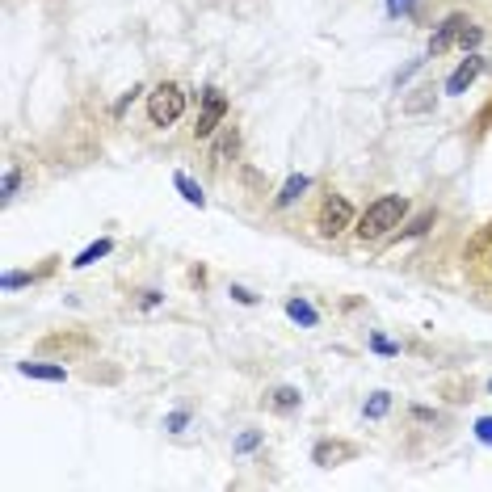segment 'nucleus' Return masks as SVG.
<instances>
[{"label": "nucleus", "mask_w": 492, "mask_h": 492, "mask_svg": "<svg viewBox=\"0 0 492 492\" xmlns=\"http://www.w3.org/2000/svg\"><path fill=\"white\" fill-rule=\"evenodd\" d=\"M463 278L476 291V299L492 308V219L463 248Z\"/></svg>", "instance_id": "f257e3e1"}, {"label": "nucleus", "mask_w": 492, "mask_h": 492, "mask_svg": "<svg viewBox=\"0 0 492 492\" xmlns=\"http://www.w3.org/2000/svg\"><path fill=\"white\" fill-rule=\"evenodd\" d=\"M404 215H408V198L404 194H383L357 215L354 236L362 240V245H367V240H383V236H392L395 227L404 223Z\"/></svg>", "instance_id": "f03ea898"}, {"label": "nucleus", "mask_w": 492, "mask_h": 492, "mask_svg": "<svg viewBox=\"0 0 492 492\" xmlns=\"http://www.w3.org/2000/svg\"><path fill=\"white\" fill-rule=\"evenodd\" d=\"M345 227H354V207H349V198L345 194H324L320 198V210H316V232L324 240H337Z\"/></svg>", "instance_id": "7ed1b4c3"}, {"label": "nucleus", "mask_w": 492, "mask_h": 492, "mask_svg": "<svg viewBox=\"0 0 492 492\" xmlns=\"http://www.w3.org/2000/svg\"><path fill=\"white\" fill-rule=\"evenodd\" d=\"M185 114V93L181 85H172V80H164V85H156L148 93V118L152 126H172L177 118Z\"/></svg>", "instance_id": "20e7f679"}, {"label": "nucleus", "mask_w": 492, "mask_h": 492, "mask_svg": "<svg viewBox=\"0 0 492 492\" xmlns=\"http://www.w3.org/2000/svg\"><path fill=\"white\" fill-rule=\"evenodd\" d=\"M227 110H232V101L223 97L219 88H207V93H202V114H198L194 135L198 139H210V135H215V126L227 118Z\"/></svg>", "instance_id": "39448f33"}, {"label": "nucleus", "mask_w": 492, "mask_h": 492, "mask_svg": "<svg viewBox=\"0 0 492 492\" xmlns=\"http://www.w3.org/2000/svg\"><path fill=\"white\" fill-rule=\"evenodd\" d=\"M463 25H468V17L463 13H450L438 30H433V38H430V55L438 60V55H446L450 47H459V34H463Z\"/></svg>", "instance_id": "423d86ee"}, {"label": "nucleus", "mask_w": 492, "mask_h": 492, "mask_svg": "<svg viewBox=\"0 0 492 492\" xmlns=\"http://www.w3.org/2000/svg\"><path fill=\"white\" fill-rule=\"evenodd\" d=\"M480 72H484V55H468V60H463L455 72H450V80H446V93H450V97L468 93V88L476 85V76H480Z\"/></svg>", "instance_id": "0eeeda50"}, {"label": "nucleus", "mask_w": 492, "mask_h": 492, "mask_svg": "<svg viewBox=\"0 0 492 492\" xmlns=\"http://www.w3.org/2000/svg\"><path fill=\"white\" fill-rule=\"evenodd\" d=\"M357 446L354 442H316L311 459H316V468H341L345 459H354Z\"/></svg>", "instance_id": "6e6552de"}, {"label": "nucleus", "mask_w": 492, "mask_h": 492, "mask_svg": "<svg viewBox=\"0 0 492 492\" xmlns=\"http://www.w3.org/2000/svg\"><path fill=\"white\" fill-rule=\"evenodd\" d=\"M311 190V177H303V172H295V177H286V185L278 190V198H274V207L286 210V207H295L299 198Z\"/></svg>", "instance_id": "1a4fd4ad"}, {"label": "nucleus", "mask_w": 492, "mask_h": 492, "mask_svg": "<svg viewBox=\"0 0 492 492\" xmlns=\"http://www.w3.org/2000/svg\"><path fill=\"white\" fill-rule=\"evenodd\" d=\"M265 404H270L274 413H295V408L303 404V395H299V387H291V383H283V387H274V392L265 395Z\"/></svg>", "instance_id": "9d476101"}, {"label": "nucleus", "mask_w": 492, "mask_h": 492, "mask_svg": "<svg viewBox=\"0 0 492 492\" xmlns=\"http://www.w3.org/2000/svg\"><path fill=\"white\" fill-rule=\"evenodd\" d=\"M25 379H42V383H63L68 379V370L63 367H51V362H17Z\"/></svg>", "instance_id": "9b49d317"}, {"label": "nucleus", "mask_w": 492, "mask_h": 492, "mask_svg": "<svg viewBox=\"0 0 492 492\" xmlns=\"http://www.w3.org/2000/svg\"><path fill=\"white\" fill-rule=\"evenodd\" d=\"M286 316L295 324H303V329H316V324H320V311L311 308L308 299H286Z\"/></svg>", "instance_id": "f8f14e48"}, {"label": "nucleus", "mask_w": 492, "mask_h": 492, "mask_svg": "<svg viewBox=\"0 0 492 492\" xmlns=\"http://www.w3.org/2000/svg\"><path fill=\"white\" fill-rule=\"evenodd\" d=\"M172 185H177V194L185 198V202H190V207H207V194H202V185L194 181V177H185V172H177V177H172Z\"/></svg>", "instance_id": "ddd939ff"}, {"label": "nucleus", "mask_w": 492, "mask_h": 492, "mask_svg": "<svg viewBox=\"0 0 492 492\" xmlns=\"http://www.w3.org/2000/svg\"><path fill=\"white\" fill-rule=\"evenodd\" d=\"M110 253H114V240H97V245H88L85 253L72 261V265H76V270H85V265H93V261H101V257H110Z\"/></svg>", "instance_id": "4468645a"}, {"label": "nucleus", "mask_w": 492, "mask_h": 492, "mask_svg": "<svg viewBox=\"0 0 492 492\" xmlns=\"http://www.w3.org/2000/svg\"><path fill=\"white\" fill-rule=\"evenodd\" d=\"M236 148H240V139H236V131H223V139L215 144V152H210V161L223 164L227 156H236Z\"/></svg>", "instance_id": "2eb2a0df"}, {"label": "nucleus", "mask_w": 492, "mask_h": 492, "mask_svg": "<svg viewBox=\"0 0 492 492\" xmlns=\"http://www.w3.org/2000/svg\"><path fill=\"white\" fill-rule=\"evenodd\" d=\"M433 219H438V210H421L417 219H413V223L404 227V232H400V240H408V236H425V232L433 227Z\"/></svg>", "instance_id": "dca6fc26"}, {"label": "nucleus", "mask_w": 492, "mask_h": 492, "mask_svg": "<svg viewBox=\"0 0 492 492\" xmlns=\"http://www.w3.org/2000/svg\"><path fill=\"white\" fill-rule=\"evenodd\" d=\"M387 408H392V395H387V392H375V395L367 400V408H362V413H367L370 421H383V417H387Z\"/></svg>", "instance_id": "f3484780"}, {"label": "nucleus", "mask_w": 492, "mask_h": 492, "mask_svg": "<svg viewBox=\"0 0 492 492\" xmlns=\"http://www.w3.org/2000/svg\"><path fill=\"white\" fill-rule=\"evenodd\" d=\"M433 110V88H417V97L404 101V114H425Z\"/></svg>", "instance_id": "a211bd4d"}, {"label": "nucleus", "mask_w": 492, "mask_h": 492, "mask_svg": "<svg viewBox=\"0 0 492 492\" xmlns=\"http://www.w3.org/2000/svg\"><path fill=\"white\" fill-rule=\"evenodd\" d=\"M38 274H22V270H9L5 278H0V291H17V286H30Z\"/></svg>", "instance_id": "6ab92c4d"}, {"label": "nucleus", "mask_w": 492, "mask_h": 492, "mask_svg": "<svg viewBox=\"0 0 492 492\" xmlns=\"http://www.w3.org/2000/svg\"><path fill=\"white\" fill-rule=\"evenodd\" d=\"M480 38H484V30H480L476 22H468V25H463V34H459V47H463V51H476V47H480Z\"/></svg>", "instance_id": "aec40b11"}, {"label": "nucleus", "mask_w": 492, "mask_h": 492, "mask_svg": "<svg viewBox=\"0 0 492 492\" xmlns=\"http://www.w3.org/2000/svg\"><path fill=\"white\" fill-rule=\"evenodd\" d=\"M257 446H261V433H257V430H245L240 438H236V450H240V455H248V450H257Z\"/></svg>", "instance_id": "412c9836"}, {"label": "nucleus", "mask_w": 492, "mask_h": 492, "mask_svg": "<svg viewBox=\"0 0 492 492\" xmlns=\"http://www.w3.org/2000/svg\"><path fill=\"white\" fill-rule=\"evenodd\" d=\"M17 181H22V172H17V169L5 172V185H0V198H5V202H13V194H17Z\"/></svg>", "instance_id": "4be33fe9"}, {"label": "nucleus", "mask_w": 492, "mask_h": 492, "mask_svg": "<svg viewBox=\"0 0 492 492\" xmlns=\"http://www.w3.org/2000/svg\"><path fill=\"white\" fill-rule=\"evenodd\" d=\"M370 349H375V354H387V357H392V354H400V345H392V341H387V337H379V332L370 337Z\"/></svg>", "instance_id": "5701e85b"}, {"label": "nucleus", "mask_w": 492, "mask_h": 492, "mask_svg": "<svg viewBox=\"0 0 492 492\" xmlns=\"http://www.w3.org/2000/svg\"><path fill=\"white\" fill-rule=\"evenodd\" d=\"M185 425H190V413H169V417H164V430L169 433H181Z\"/></svg>", "instance_id": "b1692460"}, {"label": "nucleus", "mask_w": 492, "mask_h": 492, "mask_svg": "<svg viewBox=\"0 0 492 492\" xmlns=\"http://www.w3.org/2000/svg\"><path fill=\"white\" fill-rule=\"evenodd\" d=\"M413 9H417V0H387V13H392V17H408Z\"/></svg>", "instance_id": "393cba45"}, {"label": "nucleus", "mask_w": 492, "mask_h": 492, "mask_svg": "<svg viewBox=\"0 0 492 492\" xmlns=\"http://www.w3.org/2000/svg\"><path fill=\"white\" fill-rule=\"evenodd\" d=\"M476 438H480L484 446H492V417H480V421H476Z\"/></svg>", "instance_id": "a878e982"}, {"label": "nucleus", "mask_w": 492, "mask_h": 492, "mask_svg": "<svg viewBox=\"0 0 492 492\" xmlns=\"http://www.w3.org/2000/svg\"><path fill=\"white\" fill-rule=\"evenodd\" d=\"M232 299H236V303H245V308H253V303H257V295H253V291H245V286H232Z\"/></svg>", "instance_id": "bb28decb"}, {"label": "nucleus", "mask_w": 492, "mask_h": 492, "mask_svg": "<svg viewBox=\"0 0 492 492\" xmlns=\"http://www.w3.org/2000/svg\"><path fill=\"white\" fill-rule=\"evenodd\" d=\"M139 93H144V88H139V85H131V93H123V97H118V106H114V114H123L126 106H131V101L139 97Z\"/></svg>", "instance_id": "cd10ccee"}, {"label": "nucleus", "mask_w": 492, "mask_h": 492, "mask_svg": "<svg viewBox=\"0 0 492 492\" xmlns=\"http://www.w3.org/2000/svg\"><path fill=\"white\" fill-rule=\"evenodd\" d=\"M161 291H144V295H139V308H156V303H161Z\"/></svg>", "instance_id": "c85d7f7f"}, {"label": "nucleus", "mask_w": 492, "mask_h": 492, "mask_svg": "<svg viewBox=\"0 0 492 492\" xmlns=\"http://www.w3.org/2000/svg\"><path fill=\"white\" fill-rule=\"evenodd\" d=\"M488 392H492V383H488Z\"/></svg>", "instance_id": "c756f323"}]
</instances>
